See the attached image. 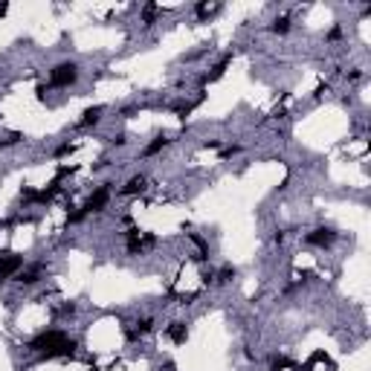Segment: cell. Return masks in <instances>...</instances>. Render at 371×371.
<instances>
[{"mask_svg": "<svg viewBox=\"0 0 371 371\" xmlns=\"http://www.w3.org/2000/svg\"><path fill=\"white\" fill-rule=\"evenodd\" d=\"M27 348L32 354H44V357H70V354L79 348V342H76L72 336H67L64 331L53 328V331H41V334H35L27 342Z\"/></svg>", "mask_w": 371, "mask_h": 371, "instance_id": "obj_1", "label": "cell"}, {"mask_svg": "<svg viewBox=\"0 0 371 371\" xmlns=\"http://www.w3.org/2000/svg\"><path fill=\"white\" fill-rule=\"evenodd\" d=\"M76 82H79V64L61 61L50 70V87H72Z\"/></svg>", "mask_w": 371, "mask_h": 371, "instance_id": "obj_2", "label": "cell"}, {"mask_svg": "<svg viewBox=\"0 0 371 371\" xmlns=\"http://www.w3.org/2000/svg\"><path fill=\"white\" fill-rule=\"evenodd\" d=\"M108 200H110V183H105V186H99V189L93 191L90 197L84 200L82 212H84V215H93V212H102V209L108 206Z\"/></svg>", "mask_w": 371, "mask_h": 371, "instance_id": "obj_3", "label": "cell"}, {"mask_svg": "<svg viewBox=\"0 0 371 371\" xmlns=\"http://www.w3.org/2000/svg\"><path fill=\"white\" fill-rule=\"evenodd\" d=\"M20 270H23V255H18V253L0 255V281H6V279H12V276H18Z\"/></svg>", "mask_w": 371, "mask_h": 371, "instance_id": "obj_4", "label": "cell"}, {"mask_svg": "<svg viewBox=\"0 0 371 371\" xmlns=\"http://www.w3.org/2000/svg\"><path fill=\"white\" fill-rule=\"evenodd\" d=\"M310 246H331L336 241V232L331 227H316L313 232H308V238H305Z\"/></svg>", "mask_w": 371, "mask_h": 371, "instance_id": "obj_5", "label": "cell"}, {"mask_svg": "<svg viewBox=\"0 0 371 371\" xmlns=\"http://www.w3.org/2000/svg\"><path fill=\"white\" fill-rule=\"evenodd\" d=\"M165 336H168L174 345H183L189 339V328H186V322H171V325L165 328Z\"/></svg>", "mask_w": 371, "mask_h": 371, "instance_id": "obj_6", "label": "cell"}, {"mask_svg": "<svg viewBox=\"0 0 371 371\" xmlns=\"http://www.w3.org/2000/svg\"><path fill=\"white\" fill-rule=\"evenodd\" d=\"M145 189H148V180H145L142 174H136V177H131V180L122 186V194H125V197H134V194H142Z\"/></svg>", "mask_w": 371, "mask_h": 371, "instance_id": "obj_7", "label": "cell"}, {"mask_svg": "<svg viewBox=\"0 0 371 371\" xmlns=\"http://www.w3.org/2000/svg\"><path fill=\"white\" fill-rule=\"evenodd\" d=\"M41 276H44V264H35V267H29V270H20L18 273V281H20V284H35Z\"/></svg>", "mask_w": 371, "mask_h": 371, "instance_id": "obj_8", "label": "cell"}, {"mask_svg": "<svg viewBox=\"0 0 371 371\" xmlns=\"http://www.w3.org/2000/svg\"><path fill=\"white\" fill-rule=\"evenodd\" d=\"M171 142V139H165V136H154V139H151V142L145 145L142 148V157H154V154H160V151H163L165 145Z\"/></svg>", "mask_w": 371, "mask_h": 371, "instance_id": "obj_9", "label": "cell"}, {"mask_svg": "<svg viewBox=\"0 0 371 371\" xmlns=\"http://www.w3.org/2000/svg\"><path fill=\"white\" fill-rule=\"evenodd\" d=\"M99 119H102V108H99V105H96V108H87V110H84V113H82V119H79V125H82V128H87V125H96Z\"/></svg>", "mask_w": 371, "mask_h": 371, "instance_id": "obj_10", "label": "cell"}, {"mask_svg": "<svg viewBox=\"0 0 371 371\" xmlns=\"http://www.w3.org/2000/svg\"><path fill=\"white\" fill-rule=\"evenodd\" d=\"M273 32H279V35H284V32H287V29H290V18H287V15H281V18H276V20H273Z\"/></svg>", "mask_w": 371, "mask_h": 371, "instance_id": "obj_11", "label": "cell"}, {"mask_svg": "<svg viewBox=\"0 0 371 371\" xmlns=\"http://www.w3.org/2000/svg\"><path fill=\"white\" fill-rule=\"evenodd\" d=\"M157 15H160V6H157V3H148V6H145L142 9V18H145V23H154V18Z\"/></svg>", "mask_w": 371, "mask_h": 371, "instance_id": "obj_12", "label": "cell"}, {"mask_svg": "<svg viewBox=\"0 0 371 371\" xmlns=\"http://www.w3.org/2000/svg\"><path fill=\"white\" fill-rule=\"evenodd\" d=\"M290 365H293V362L287 360V357H276V360H273V371H281V368H290Z\"/></svg>", "mask_w": 371, "mask_h": 371, "instance_id": "obj_13", "label": "cell"}, {"mask_svg": "<svg viewBox=\"0 0 371 371\" xmlns=\"http://www.w3.org/2000/svg\"><path fill=\"white\" fill-rule=\"evenodd\" d=\"M336 38H342V27H334L328 32V41H336Z\"/></svg>", "mask_w": 371, "mask_h": 371, "instance_id": "obj_14", "label": "cell"}, {"mask_svg": "<svg viewBox=\"0 0 371 371\" xmlns=\"http://www.w3.org/2000/svg\"><path fill=\"white\" fill-rule=\"evenodd\" d=\"M241 151V145H229V148H224V157H232V154H238Z\"/></svg>", "mask_w": 371, "mask_h": 371, "instance_id": "obj_15", "label": "cell"}, {"mask_svg": "<svg viewBox=\"0 0 371 371\" xmlns=\"http://www.w3.org/2000/svg\"><path fill=\"white\" fill-rule=\"evenodd\" d=\"M72 151V145L67 142V145H61V148H58V151H55V157H64V154H70Z\"/></svg>", "mask_w": 371, "mask_h": 371, "instance_id": "obj_16", "label": "cell"}, {"mask_svg": "<svg viewBox=\"0 0 371 371\" xmlns=\"http://www.w3.org/2000/svg\"><path fill=\"white\" fill-rule=\"evenodd\" d=\"M18 139H20V134H12L9 139H3V148H9V145H15Z\"/></svg>", "mask_w": 371, "mask_h": 371, "instance_id": "obj_17", "label": "cell"}, {"mask_svg": "<svg viewBox=\"0 0 371 371\" xmlns=\"http://www.w3.org/2000/svg\"><path fill=\"white\" fill-rule=\"evenodd\" d=\"M160 371H177V365H174V362H165V365H163Z\"/></svg>", "mask_w": 371, "mask_h": 371, "instance_id": "obj_18", "label": "cell"}]
</instances>
